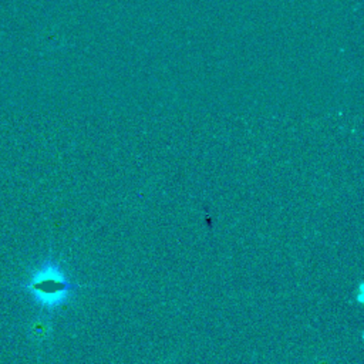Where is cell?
Returning <instances> with one entry per match:
<instances>
[{
    "instance_id": "obj_1",
    "label": "cell",
    "mask_w": 364,
    "mask_h": 364,
    "mask_svg": "<svg viewBox=\"0 0 364 364\" xmlns=\"http://www.w3.org/2000/svg\"><path fill=\"white\" fill-rule=\"evenodd\" d=\"M26 286L34 299L46 307H55L64 303L74 287L65 273L54 262L40 264Z\"/></svg>"
}]
</instances>
